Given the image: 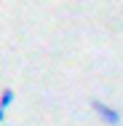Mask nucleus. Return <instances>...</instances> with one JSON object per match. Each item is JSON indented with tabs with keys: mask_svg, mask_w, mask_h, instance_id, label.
<instances>
[{
	"mask_svg": "<svg viewBox=\"0 0 123 126\" xmlns=\"http://www.w3.org/2000/svg\"><path fill=\"white\" fill-rule=\"evenodd\" d=\"M91 110H94V113H96V115H99V118H102L107 126H121V121H123L121 113H118L112 105L102 102V99H91Z\"/></svg>",
	"mask_w": 123,
	"mask_h": 126,
	"instance_id": "f257e3e1",
	"label": "nucleus"
},
{
	"mask_svg": "<svg viewBox=\"0 0 123 126\" xmlns=\"http://www.w3.org/2000/svg\"><path fill=\"white\" fill-rule=\"evenodd\" d=\"M14 99H16V94H14L11 89H5V91L0 94V107H3V110H8V107L14 105Z\"/></svg>",
	"mask_w": 123,
	"mask_h": 126,
	"instance_id": "f03ea898",
	"label": "nucleus"
},
{
	"mask_svg": "<svg viewBox=\"0 0 123 126\" xmlns=\"http://www.w3.org/2000/svg\"><path fill=\"white\" fill-rule=\"evenodd\" d=\"M3 121H5V110L0 107V124H3Z\"/></svg>",
	"mask_w": 123,
	"mask_h": 126,
	"instance_id": "7ed1b4c3",
	"label": "nucleus"
}]
</instances>
